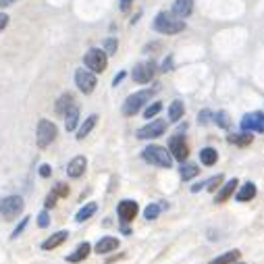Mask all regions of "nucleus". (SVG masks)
Instances as JSON below:
<instances>
[{"mask_svg":"<svg viewBox=\"0 0 264 264\" xmlns=\"http://www.w3.org/2000/svg\"><path fill=\"white\" fill-rule=\"evenodd\" d=\"M154 29L158 33H165V36H175V33H181L185 29V23H183V19L175 17L173 13L163 10V13H158L154 19Z\"/></svg>","mask_w":264,"mask_h":264,"instance_id":"obj_1","label":"nucleus"},{"mask_svg":"<svg viewBox=\"0 0 264 264\" xmlns=\"http://www.w3.org/2000/svg\"><path fill=\"white\" fill-rule=\"evenodd\" d=\"M142 158L146 160L148 165H154V167H160V169H171L173 167V156H171V152L167 150V148L163 146H146L144 152H142Z\"/></svg>","mask_w":264,"mask_h":264,"instance_id":"obj_2","label":"nucleus"},{"mask_svg":"<svg viewBox=\"0 0 264 264\" xmlns=\"http://www.w3.org/2000/svg\"><path fill=\"white\" fill-rule=\"evenodd\" d=\"M152 96H154V89H140V91H135V94H131L123 104V114L125 117H133V114H137Z\"/></svg>","mask_w":264,"mask_h":264,"instance_id":"obj_3","label":"nucleus"},{"mask_svg":"<svg viewBox=\"0 0 264 264\" xmlns=\"http://www.w3.org/2000/svg\"><path fill=\"white\" fill-rule=\"evenodd\" d=\"M56 135H59V129H56V125L48 119H42L38 123V129H36V144L38 148H48L54 140H56Z\"/></svg>","mask_w":264,"mask_h":264,"instance_id":"obj_4","label":"nucleus"},{"mask_svg":"<svg viewBox=\"0 0 264 264\" xmlns=\"http://www.w3.org/2000/svg\"><path fill=\"white\" fill-rule=\"evenodd\" d=\"M84 63H86V69H89L91 73H102V71H106L108 54L102 48H89L84 56Z\"/></svg>","mask_w":264,"mask_h":264,"instance_id":"obj_5","label":"nucleus"},{"mask_svg":"<svg viewBox=\"0 0 264 264\" xmlns=\"http://www.w3.org/2000/svg\"><path fill=\"white\" fill-rule=\"evenodd\" d=\"M25 208V202L21 196H8L4 200H0V216L4 221H15L17 216Z\"/></svg>","mask_w":264,"mask_h":264,"instance_id":"obj_6","label":"nucleus"},{"mask_svg":"<svg viewBox=\"0 0 264 264\" xmlns=\"http://www.w3.org/2000/svg\"><path fill=\"white\" fill-rule=\"evenodd\" d=\"M156 73V63L154 61H144V63H137L131 71V77L135 84H150L154 79Z\"/></svg>","mask_w":264,"mask_h":264,"instance_id":"obj_7","label":"nucleus"},{"mask_svg":"<svg viewBox=\"0 0 264 264\" xmlns=\"http://www.w3.org/2000/svg\"><path fill=\"white\" fill-rule=\"evenodd\" d=\"M96 73H91L89 69H77L75 71V86L79 88L82 94H91V91L96 89Z\"/></svg>","mask_w":264,"mask_h":264,"instance_id":"obj_8","label":"nucleus"},{"mask_svg":"<svg viewBox=\"0 0 264 264\" xmlns=\"http://www.w3.org/2000/svg\"><path fill=\"white\" fill-rule=\"evenodd\" d=\"M169 152L171 156H173L175 160H179V163H185L187 156H189V146H187V140L183 137L181 133L173 135L169 140Z\"/></svg>","mask_w":264,"mask_h":264,"instance_id":"obj_9","label":"nucleus"},{"mask_svg":"<svg viewBox=\"0 0 264 264\" xmlns=\"http://www.w3.org/2000/svg\"><path fill=\"white\" fill-rule=\"evenodd\" d=\"M169 127V123L163 121V119H154L148 125H144L142 129H137V140H154V137H160Z\"/></svg>","mask_w":264,"mask_h":264,"instance_id":"obj_10","label":"nucleus"},{"mask_svg":"<svg viewBox=\"0 0 264 264\" xmlns=\"http://www.w3.org/2000/svg\"><path fill=\"white\" fill-rule=\"evenodd\" d=\"M242 129L244 131H252V133H264V112L254 110V112L244 114Z\"/></svg>","mask_w":264,"mask_h":264,"instance_id":"obj_11","label":"nucleus"},{"mask_svg":"<svg viewBox=\"0 0 264 264\" xmlns=\"http://www.w3.org/2000/svg\"><path fill=\"white\" fill-rule=\"evenodd\" d=\"M137 212H140V206H137L135 200H121L119 206H117L119 221H121L123 225H129V223L135 219V216H137Z\"/></svg>","mask_w":264,"mask_h":264,"instance_id":"obj_12","label":"nucleus"},{"mask_svg":"<svg viewBox=\"0 0 264 264\" xmlns=\"http://www.w3.org/2000/svg\"><path fill=\"white\" fill-rule=\"evenodd\" d=\"M86 169H88L86 156H75V158H71V163L67 165V175L71 179H79L86 173Z\"/></svg>","mask_w":264,"mask_h":264,"instance_id":"obj_13","label":"nucleus"},{"mask_svg":"<svg viewBox=\"0 0 264 264\" xmlns=\"http://www.w3.org/2000/svg\"><path fill=\"white\" fill-rule=\"evenodd\" d=\"M227 142L233 144L237 148H248L252 142H254V133L252 131H242V133H229L227 135Z\"/></svg>","mask_w":264,"mask_h":264,"instance_id":"obj_14","label":"nucleus"},{"mask_svg":"<svg viewBox=\"0 0 264 264\" xmlns=\"http://www.w3.org/2000/svg\"><path fill=\"white\" fill-rule=\"evenodd\" d=\"M235 187H237V179H229L227 183H223V185L219 187V193H216V198H214V204H225L229 198L233 196Z\"/></svg>","mask_w":264,"mask_h":264,"instance_id":"obj_15","label":"nucleus"},{"mask_svg":"<svg viewBox=\"0 0 264 264\" xmlns=\"http://www.w3.org/2000/svg\"><path fill=\"white\" fill-rule=\"evenodd\" d=\"M67 237H69V231H56V233H52L50 237H46V242H42V250H46V252L56 250L61 244L67 242Z\"/></svg>","mask_w":264,"mask_h":264,"instance_id":"obj_16","label":"nucleus"},{"mask_svg":"<svg viewBox=\"0 0 264 264\" xmlns=\"http://www.w3.org/2000/svg\"><path fill=\"white\" fill-rule=\"evenodd\" d=\"M117 248H119V239L106 235V237H102L100 242L94 246V252H96V254H110V252L117 250Z\"/></svg>","mask_w":264,"mask_h":264,"instance_id":"obj_17","label":"nucleus"},{"mask_svg":"<svg viewBox=\"0 0 264 264\" xmlns=\"http://www.w3.org/2000/svg\"><path fill=\"white\" fill-rule=\"evenodd\" d=\"M79 106L77 104H71L67 110H65V129L67 131H75L77 129V123H79Z\"/></svg>","mask_w":264,"mask_h":264,"instance_id":"obj_18","label":"nucleus"},{"mask_svg":"<svg viewBox=\"0 0 264 264\" xmlns=\"http://www.w3.org/2000/svg\"><path fill=\"white\" fill-rule=\"evenodd\" d=\"M89 254H91V246H89L88 242H84V244H79V246L75 248V252H73V254H69V256H67V262H71V264L84 262V260H86Z\"/></svg>","mask_w":264,"mask_h":264,"instance_id":"obj_19","label":"nucleus"},{"mask_svg":"<svg viewBox=\"0 0 264 264\" xmlns=\"http://www.w3.org/2000/svg\"><path fill=\"white\" fill-rule=\"evenodd\" d=\"M193 13V0H175L173 4V15L179 19H185Z\"/></svg>","mask_w":264,"mask_h":264,"instance_id":"obj_20","label":"nucleus"},{"mask_svg":"<svg viewBox=\"0 0 264 264\" xmlns=\"http://www.w3.org/2000/svg\"><path fill=\"white\" fill-rule=\"evenodd\" d=\"M96 212H98V204H96V202H88L86 206H82V208L77 210L75 221H77V223H86V221H89Z\"/></svg>","mask_w":264,"mask_h":264,"instance_id":"obj_21","label":"nucleus"},{"mask_svg":"<svg viewBox=\"0 0 264 264\" xmlns=\"http://www.w3.org/2000/svg\"><path fill=\"white\" fill-rule=\"evenodd\" d=\"M254 196H256V185L252 181H248V183H244L242 187H239V191L235 193V200L237 202H250V200H254Z\"/></svg>","mask_w":264,"mask_h":264,"instance_id":"obj_22","label":"nucleus"},{"mask_svg":"<svg viewBox=\"0 0 264 264\" xmlns=\"http://www.w3.org/2000/svg\"><path fill=\"white\" fill-rule=\"evenodd\" d=\"M96 123H98V114H89V117L82 123V127L77 129V140H86V137L91 133V129L96 127Z\"/></svg>","mask_w":264,"mask_h":264,"instance_id":"obj_23","label":"nucleus"},{"mask_svg":"<svg viewBox=\"0 0 264 264\" xmlns=\"http://www.w3.org/2000/svg\"><path fill=\"white\" fill-rule=\"evenodd\" d=\"M216 160H219V152H216L214 148H202V150H200V163L204 167L216 165Z\"/></svg>","mask_w":264,"mask_h":264,"instance_id":"obj_24","label":"nucleus"},{"mask_svg":"<svg viewBox=\"0 0 264 264\" xmlns=\"http://www.w3.org/2000/svg\"><path fill=\"white\" fill-rule=\"evenodd\" d=\"M183 112H185V106H183L181 100L171 102V106H169V121H171V123H177V121L183 117Z\"/></svg>","mask_w":264,"mask_h":264,"instance_id":"obj_25","label":"nucleus"},{"mask_svg":"<svg viewBox=\"0 0 264 264\" xmlns=\"http://www.w3.org/2000/svg\"><path fill=\"white\" fill-rule=\"evenodd\" d=\"M163 208H165V204H163V202L148 204V206H146V210H144V219H146V221H156L158 216H160V212H163Z\"/></svg>","mask_w":264,"mask_h":264,"instance_id":"obj_26","label":"nucleus"},{"mask_svg":"<svg viewBox=\"0 0 264 264\" xmlns=\"http://www.w3.org/2000/svg\"><path fill=\"white\" fill-rule=\"evenodd\" d=\"M71 104H75V98H73V94H69V91H65V94L56 100V104H54V110L59 112V114H65V110L71 106Z\"/></svg>","mask_w":264,"mask_h":264,"instance_id":"obj_27","label":"nucleus"},{"mask_svg":"<svg viewBox=\"0 0 264 264\" xmlns=\"http://www.w3.org/2000/svg\"><path fill=\"white\" fill-rule=\"evenodd\" d=\"M198 173H200V169H198V165H193V163H183V165H181V169H179V175H181V179H183V181L193 179Z\"/></svg>","mask_w":264,"mask_h":264,"instance_id":"obj_28","label":"nucleus"},{"mask_svg":"<svg viewBox=\"0 0 264 264\" xmlns=\"http://www.w3.org/2000/svg\"><path fill=\"white\" fill-rule=\"evenodd\" d=\"M239 256H242V252H239V250H231V252H227V254L214 258L210 264H233L235 260H239Z\"/></svg>","mask_w":264,"mask_h":264,"instance_id":"obj_29","label":"nucleus"},{"mask_svg":"<svg viewBox=\"0 0 264 264\" xmlns=\"http://www.w3.org/2000/svg\"><path fill=\"white\" fill-rule=\"evenodd\" d=\"M212 119H214V123L219 125L221 129H229V127H231V117H229V112H225V110L212 114Z\"/></svg>","mask_w":264,"mask_h":264,"instance_id":"obj_30","label":"nucleus"},{"mask_svg":"<svg viewBox=\"0 0 264 264\" xmlns=\"http://www.w3.org/2000/svg\"><path fill=\"white\" fill-rule=\"evenodd\" d=\"M223 173L221 175H214V177H210L208 181H204V189H208V191H216L221 185H223Z\"/></svg>","mask_w":264,"mask_h":264,"instance_id":"obj_31","label":"nucleus"},{"mask_svg":"<svg viewBox=\"0 0 264 264\" xmlns=\"http://www.w3.org/2000/svg\"><path fill=\"white\" fill-rule=\"evenodd\" d=\"M160 110H163V102H154V104H150V106L144 110V117L146 119H154Z\"/></svg>","mask_w":264,"mask_h":264,"instance_id":"obj_32","label":"nucleus"},{"mask_svg":"<svg viewBox=\"0 0 264 264\" xmlns=\"http://www.w3.org/2000/svg\"><path fill=\"white\" fill-rule=\"evenodd\" d=\"M29 221H31L29 216H25V219H21V221L17 223V227L13 229V233H10V237H13V239H15V237H19V235H21L23 231H25V227L29 225Z\"/></svg>","mask_w":264,"mask_h":264,"instance_id":"obj_33","label":"nucleus"},{"mask_svg":"<svg viewBox=\"0 0 264 264\" xmlns=\"http://www.w3.org/2000/svg\"><path fill=\"white\" fill-rule=\"evenodd\" d=\"M52 191H54L59 198H67V196H69V191H71V189H69L67 183H56V185L52 187Z\"/></svg>","mask_w":264,"mask_h":264,"instance_id":"obj_34","label":"nucleus"},{"mask_svg":"<svg viewBox=\"0 0 264 264\" xmlns=\"http://www.w3.org/2000/svg\"><path fill=\"white\" fill-rule=\"evenodd\" d=\"M61 198L59 196H56V193L54 191H50L48 193V196H46V200H44V208L46 210H50V208H54V206H56V202H59Z\"/></svg>","mask_w":264,"mask_h":264,"instance_id":"obj_35","label":"nucleus"},{"mask_svg":"<svg viewBox=\"0 0 264 264\" xmlns=\"http://www.w3.org/2000/svg\"><path fill=\"white\" fill-rule=\"evenodd\" d=\"M48 225H50V214H48V210L44 208V210L38 214V227H40V229H46Z\"/></svg>","mask_w":264,"mask_h":264,"instance_id":"obj_36","label":"nucleus"},{"mask_svg":"<svg viewBox=\"0 0 264 264\" xmlns=\"http://www.w3.org/2000/svg\"><path fill=\"white\" fill-rule=\"evenodd\" d=\"M117 46H119V42L114 40V38L104 40V52H106V54H114V52H117Z\"/></svg>","mask_w":264,"mask_h":264,"instance_id":"obj_37","label":"nucleus"},{"mask_svg":"<svg viewBox=\"0 0 264 264\" xmlns=\"http://www.w3.org/2000/svg\"><path fill=\"white\" fill-rule=\"evenodd\" d=\"M210 121H212V110H208V108L200 110V114H198V123H200V125H206V123H210Z\"/></svg>","mask_w":264,"mask_h":264,"instance_id":"obj_38","label":"nucleus"},{"mask_svg":"<svg viewBox=\"0 0 264 264\" xmlns=\"http://www.w3.org/2000/svg\"><path fill=\"white\" fill-rule=\"evenodd\" d=\"M119 6H121V13H129L133 6V0H119Z\"/></svg>","mask_w":264,"mask_h":264,"instance_id":"obj_39","label":"nucleus"},{"mask_svg":"<svg viewBox=\"0 0 264 264\" xmlns=\"http://www.w3.org/2000/svg\"><path fill=\"white\" fill-rule=\"evenodd\" d=\"M171 69H173V56H167L165 63H163V67H160V71H163V73H169Z\"/></svg>","mask_w":264,"mask_h":264,"instance_id":"obj_40","label":"nucleus"},{"mask_svg":"<svg viewBox=\"0 0 264 264\" xmlns=\"http://www.w3.org/2000/svg\"><path fill=\"white\" fill-rule=\"evenodd\" d=\"M50 175H52L50 165H42V167H40V177H44V179H46V177H50Z\"/></svg>","mask_w":264,"mask_h":264,"instance_id":"obj_41","label":"nucleus"},{"mask_svg":"<svg viewBox=\"0 0 264 264\" xmlns=\"http://www.w3.org/2000/svg\"><path fill=\"white\" fill-rule=\"evenodd\" d=\"M6 25H8V15L6 13H0V31L6 29Z\"/></svg>","mask_w":264,"mask_h":264,"instance_id":"obj_42","label":"nucleus"},{"mask_svg":"<svg viewBox=\"0 0 264 264\" xmlns=\"http://www.w3.org/2000/svg\"><path fill=\"white\" fill-rule=\"evenodd\" d=\"M125 75H127V73H125V71L117 73V77H114V79H112V86H119V84L123 82V79H125Z\"/></svg>","mask_w":264,"mask_h":264,"instance_id":"obj_43","label":"nucleus"},{"mask_svg":"<svg viewBox=\"0 0 264 264\" xmlns=\"http://www.w3.org/2000/svg\"><path fill=\"white\" fill-rule=\"evenodd\" d=\"M15 2H19V0H0V8H6L10 4H15Z\"/></svg>","mask_w":264,"mask_h":264,"instance_id":"obj_44","label":"nucleus"},{"mask_svg":"<svg viewBox=\"0 0 264 264\" xmlns=\"http://www.w3.org/2000/svg\"><path fill=\"white\" fill-rule=\"evenodd\" d=\"M121 231H123L125 235H131V227H127V225H123V227H121Z\"/></svg>","mask_w":264,"mask_h":264,"instance_id":"obj_45","label":"nucleus"},{"mask_svg":"<svg viewBox=\"0 0 264 264\" xmlns=\"http://www.w3.org/2000/svg\"><path fill=\"white\" fill-rule=\"evenodd\" d=\"M233 264H246V262H237V260H235V262H233Z\"/></svg>","mask_w":264,"mask_h":264,"instance_id":"obj_46","label":"nucleus"}]
</instances>
